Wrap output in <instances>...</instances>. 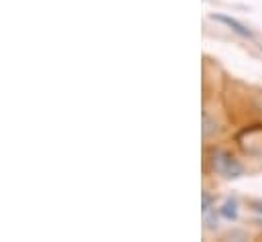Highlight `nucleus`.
Instances as JSON below:
<instances>
[{
    "label": "nucleus",
    "instance_id": "f257e3e1",
    "mask_svg": "<svg viewBox=\"0 0 262 242\" xmlns=\"http://www.w3.org/2000/svg\"><path fill=\"white\" fill-rule=\"evenodd\" d=\"M211 167L215 173L224 175L226 179H238L244 175V167L226 151H213L211 153Z\"/></svg>",
    "mask_w": 262,
    "mask_h": 242
},
{
    "label": "nucleus",
    "instance_id": "f03ea898",
    "mask_svg": "<svg viewBox=\"0 0 262 242\" xmlns=\"http://www.w3.org/2000/svg\"><path fill=\"white\" fill-rule=\"evenodd\" d=\"M211 18L217 21V23H222V25H226L228 29H232L236 35H240V37H244V39H252V37H254V33H252L244 23H240V21L234 18V16H228V14H211Z\"/></svg>",
    "mask_w": 262,
    "mask_h": 242
},
{
    "label": "nucleus",
    "instance_id": "7ed1b4c3",
    "mask_svg": "<svg viewBox=\"0 0 262 242\" xmlns=\"http://www.w3.org/2000/svg\"><path fill=\"white\" fill-rule=\"evenodd\" d=\"M220 216L230 220V222H236L238 220V204L234 199H228L222 208H220Z\"/></svg>",
    "mask_w": 262,
    "mask_h": 242
},
{
    "label": "nucleus",
    "instance_id": "20e7f679",
    "mask_svg": "<svg viewBox=\"0 0 262 242\" xmlns=\"http://www.w3.org/2000/svg\"><path fill=\"white\" fill-rule=\"evenodd\" d=\"M215 132H217V124H215V120H211L209 114H203V136L209 138V136L215 134Z\"/></svg>",
    "mask_w": 262,
    "mask_h": 242
},
{
    "label": "nucleus",
    "instance_id": "39448f33",
    "mask_svg": "<svg viewBox=\"0 0 262 242\" xmlns=\"http://www.w3.org/2000/svg\"><path fill=\"white\" fill-rule=\"evenodd\" d=\"M203 222H205V228H207V230L217 228V216H215V212H213V210L203 212Z\"/></svg>",
    "mask_w": 262,
    "mask_h": 242
},
{
    "label": "nucleus",
    "instance_id": "423d86ee",
    "mask_svg": "<svg viewBox=\"0 0 262 242\" xmlns=\"http://www.w3.org/2000/svg\"><path fill=\"white\" fill-rule=\"evenodd\" d=\"M211 208H213V199H211V195L207 191H203V195H201V210L203 212H209Z\"/></svg>",
    "mask_w": 262,
    "mask_h": 242
},
{
    "label": "nucleus",
    "instance_id": "0eeeda50",
    "mask_svg": "<svg viewBox=\"0 0 262 242\" xmlns=\"http://www.w3.org/2000/svg\"><path fill=\"white\" fill-rule=\"evenodd\" d=\"M252 210L262 214V199H254V201H252Z\"/></svg>",
    "mask_w": 262,
    "mask_h": 242
}]
</instances>
